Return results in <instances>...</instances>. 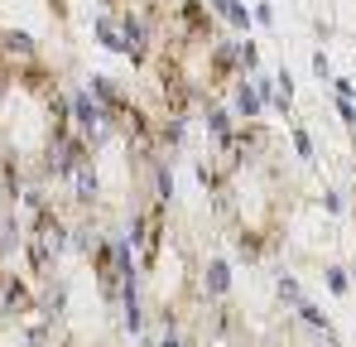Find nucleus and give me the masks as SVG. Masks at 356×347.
<instances>
[{
	"label": "nucleus",
	"instance_id": "1",
	"mask_svg": "<svg viewBox=\"0 0 356 347\" xmlns=\"http://www.w3.org/2000/svg\"><path fill=\"white\" fill-rule=\"evenodd\" d=\"M116 29H120V44H125V54H130V58H145V54H149V24H145V15H140V10H120Z\"/></svg>",
	"mask_w": 356,
	"mask_h": 347
},
{
	"label": "nucleus",
	"instance_id": "2",
	"mask_svg": "<svg viewBox=\"0 0 356 347\" xmlns=\"http://www.w3.org/2000/svg\"><path fill=\"white\" fill-rule=\"evenodd\" d=\"M212 68H217V72L241 68V44L236 39H217V44H212Z\"/></svg>",
	"mask_w": 356,
	"mask_h": 347
},
{
	"label": "nucleus",
	"instance_id": "3",
	"mask_svg": "<svg viewBox=\"0 0 356 347\" xmlns=\"http://www.w3.org/2000/svg\"><path fill=\"white\" fill-rule=\"evenodd\" d=\"M92 29H97V39H102V49H111V54H125V44H120V29L111 15H97L92 20Z\"/></svg>",
	"mask_w": 356,
	"mask_h": 347
},
{
	"label": "nucleus",
	"instance_id": "4",
	"mask_svg": "<svg viewBox=\"0 0 356 347\" xmlns=\"http://www.w3.org/2000/svg\"><path fill=\"white\" fill-rule=\"evenodd\" d=\"M232 102H236V111L245 116V121H255V116H260V97H255V82H236Z\"/></svg>",
	"mask_w": 356,
	"mask_h": 347
},
{
	"label": "nucleus",
	"instance_id": "5",
	"mask_svg": "<svg viewBox=\"0 0 356 347\" xmlns=\"http://www.w3.org/2000/svg\"><path fill=\"white\" fill-rule=\"evenodd\" d=\"M207 5H212V10H217L222 20H232L236 29H245V24H250V10H245L241 0H207Z\"/></svg>",
	"mask_w": 356,
	"mask_h": 347
},
{
	"label": "nucleus",
	"instance_id": "6",
	"mask_svg": "<svg viewBox=\"0 0 356 347\" xmlns=\"http://www.w3.org/2000/svg\"><path fill=\"white\" fill-rule=\"evenodd\" d=\"M207 130L227 145V140H232V111H227V107H207Z\"/></svg>",
	"mask_w": 356,
	"mask_h": 347
},
{
	"label": "nucleus",
	"instance_id": "7",
	"mask_svg": "<svg viewBox=\"0 0 356 347\" xmlns=\"http://www.w3.org/2000/svg\"><path fill=\"white\" fill-rule=\"evenodd\" d=\"M5 54H19V58H29V54H34V39H29L24 29H5Z\"/></svg>",
	"mask_w": 356,
	"mask_h": 347
},
{
	"label": "nucleus",
	"instance_id": "8",
	"mask_svg": "<svg viewBox=\"0 0 356 347\" xmlns=\"http://www.w3.org/2000/svg\"><path fill=\"white\" fill-rule=\"evenodd\" d=\"M241 68H245V72L260 68V49H255V44H241Z\"/></svg>",
	"mask_w": 356,
	"mask_h": 347
},
{
	"label": "nucleus",
	"instance_id": "9",
	"mask_svg": "<svg viewBox=\"0 0 356 347\" xmlns=\"http://www.w3.org/2000/svg\"><path fill=\"white\" fill-rule=\"evenodd\" d=\"M294 150L303 160H313V140H308V130H294Z\"/></svg>",
	"mask_w": 356,
	"mask_h": 347
},
{
	"label": "nucleus",
	"instance_id": "10",
	"mask_svg": "<svg viewBox=\"0 0 356 347\" xmlns=\"http://www.w3.org/2000/svg\"><path fill=\"white\" fill-rule=\"evenodd\" d=\"M332 87H337V97H342V102H352V92H356L352 77H332Z\"/></svg>",
	"mask_w": 356,
	"mask_h": 347
},
{
	"label": "nucleus",
	"instance_id": "11",
	"mask_svg": "<svg viewBox=\"0 0 356 347\" xmlns=\"http://www.w3.org/2000/svg\"><path fill=\"white\" fill-rule=\"evenodd\" d=\"M313 72H318V77H327V82H332V63H327V54H313Z\"/></svg>",
	"mask_w": 356,
	"mask_h": 347
},
{
	"label": "nucleus",
	"instance_id": "12",
	"mask_svg": "<svg viewBox=\"0 0 356 347\" xmlns=\"http://www.w3.org/2000/svg\"><path fill=\"white\" fill-rule=\"evenodd\" d=\"M250 20H255V24H275V10H270V5H255Z\"/></svg>",
	"mask_w": 356,
	"mask_h": 347
},
{
	"label": "nucleus",
	"instance_id": "13",
	"mask_svg": "<svg viewBox=\"0 0 356 347\" xmlns=\"http://www.w3.org/2000/svg\"><path fill=\"white\" fill-rule=\"evenodd\" d=\"M327 285H332V289H337V294H342V289H347V275H342V270L332 265V270H327Z\"/></svg>",
	"mask_w": 356,
	"mask_h": 347
}]
</instances>
